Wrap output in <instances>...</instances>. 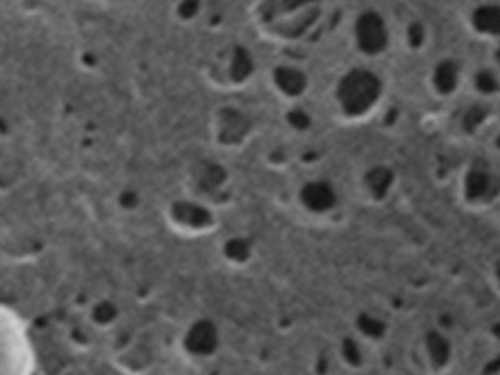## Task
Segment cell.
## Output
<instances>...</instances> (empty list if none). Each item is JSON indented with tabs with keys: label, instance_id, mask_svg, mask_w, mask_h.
<instances>
[{
	"label": "cell",
	"instance_id": "cell-4",
	"mask_svg": "<svg viewBox=\"0 0 500 375\" xmlns=\"http://www.w3.org/2000/svg\"><path fill=\"white\" fill-rule=\"evenodd\" d=\"M114 361L124 374L144 375L151 366V355L144 344L131 343L115 354Z\"/></svg>",
	"mask_w": 500,
	"mask_h": 375
},
{
	"label": "cell",
	"instance_id": "cell-5",
	"mask_svg": "<svg viewBox=\"0 0 500 375\" xmlns=\"http://www.w3.org/2000/svg\"><path fill=\"white\" fill-rule=\"evenodd\" d=\"M301 199L310 209L324 211L333 206L335 196L329 185L325 183H311L305 185L304 189L301 190Z\"/></svg>",
	"mask_w": 500,
	"mask_h": 375
},
{
	"label": "cell",
	"instance_id": "cell-7",
	"mask_svg": "<svg viewBox=\"0 0 500 375\" xmlns=\"http://www.w3.org/2000/svg\"><path fill=\"white\" fill-rule=\"evenodd\" d=\"M476 29L484 33L498 34L500 30V11L496 6H483L474 13Z\"/></svg>",
	"mask_w": 500,
	"mask_h": 375
},
{
	"label": "cell",
	"instance_id": "cell-11",
	"mask_svg": "<svg viewBox=\"0 0 500 375\" xmlns=\"http://www.w3.org/2000/svg\"><path fill=\"white\" fill-rule=\"evenodd\" d=\"M489 179L484 173L474 170L466 178V195L470 199L479 198L488 190Z\"/></svg>",
	"mask_w": 500,
	"mask_h": 375
},
{
	"label": "cell",
	"instance_id": "cell-12",
	"mask_svg": "<svg viewBox=\"0 0 500 375\" xmlns=\"http://www.w3.org/2000/svg\"><path fill=\"white\" fill-rule=\"evenodd\" d=\"M484 111L480 109L479 106L471 108L469 110V113L465 116V129L468 130V131H473L476 128V125L479 124L480 121L484 119Z\"/></svg>",
	"mask_w": 500,
	"mask_h": 375
},
{
	"label": "cell",
	"instance_id": "cell-1",
	"mask_svg": "<svg viewBox=\"0 0 500 375\" xmlns=\"http://www.w3.org/2000/svg\"><path fill=\"white\" fill-rule=\"evenodd\" d=\"M34 368L28 326L14 310L0 304V375H33Z\"/></svg>",
	"mask_w": 500,
	"mask_h": 375
},
{
	"label": "cell",
	"instance_id": "cell-3",
	"mask_svg": "<svg viewBox=\"0 0 500 375\" xmlns=\"http://www.w3.org/2000/svg\"><path fill=\"white\" fill-rule=\"evenodd\" d=\"M356 35L360 48L369 54L381 51L388 41L384 23L375 13H365L360 16L356 23Z\"/></svg>",
	"mask_w": 500,
	"mask_h": 375
},
{
	"label": "cell",
	"instance_id": "cell-16",
	"mask_svg": "<svg viewBox=\"0 0 500 375\" xmlns=\"http://www.w3.org/2000/svg\"><path fill=\"white\" fill-rule=\"evenodd\" d=\"M249 60L245 56V55H239V61L236 64V69H238V75H245L248 71H249Z\"/></svg>",
	"mask_w": 500,
	"mask_h": 375
},
{
	"label": "cell",
	"instance_id": "cell-8",
	"mask_svg": "<svg viewBox=\"0 0 500 375\" xmlns=\"http://www.w3.org/2000/svg\"><path fill=\"white\" fill-rule=\"evenodd\" d=\"M435 85L441 93L448 94L456 85V65L453 61H444L435 71Z\"/></svg>",
	"mask_w": 500,
	"mask_h": 375
},
{
	"label": "cell",
	"instance_id": "cell-15",
	"mask_svg": "<svg viewBox=\"0 0 500 375\" xmlns=\"http://www.w3.org/2000/svg\"><path fill=\"white\" fill-rule=\"evenodd\" d=\"M409 40L413 46H419L423 40V30L419 24H414L410 26Z\"/></svg>",
	"mask_w": 500,
	"mask_h": 375
},
{
	"label": "cell",
	"instance_id": "cell-13",
	"mask_svg": "<svg viewBox=\"0 0 500 375\" xmlns=\"http://www.w3.org/2000/svg\"><path fill=\"white\" fill-rule=\"evenodd\" d=\"M476 85L484 93H491V91H494L496 89V83H495L494 78L488 71H483V73H480L476 76Z\"/></svg>",
	"mask_w": 500,
	"mask_h": 375
},
{
	"label": "cell",
	"instance_id": "cell-2",
	"mask_svg": "<svg viewBox=\"0 0 500 375\" xmlns=\"http://www.w3.org/2000/svg\"><path fill=\"white\" fill-rule=\"evenodd\" d=\"M380 94V81L374 74L365 70H353L340 81V101L350 115L365 113Z\"/></svg>",
	"mask_w": 500,
	"mask_h": 375
},
{
	"label": "cell",
	"instance_id": "cell-6",
	"mask_svg": "<svg viewBox=\"0 0 500 375\" xmlns=\"http://www.w3.org/2000/svg\"><path fill=\"white\" fill-rule=\"evenodd\" d=\"M275 81L286 94L299 95L305 88V76L300 71L290 68H278L275 70Z\"/></svg>",
	"mask_w": 500,
	"mask_h": 375
},
{
	"label": "cell",
	"instance_id": "cell-9",
	"mask_svg": "<svg viewBox=\"0 0 500 375\" xmlns=\"http://www.w3.org/2000/svg\"><path fill=\"white\" fill-rule=\"evenodd\" d=\"M90 318L93 320L95 326L101 329H108L111 328L118 319V309L114 305L106 301L99 303L98 305H94V308L90 313Z\"/></svg>",
	"mask_w": 500,
	"mask_h": 375
},
{
	"label": "cell",
	"instance_id": "cell-14",
	"mask_svg": "<svg viewBox=\"0 0 500 375\" xmlns=\"http://www.w3.org/2000/svg\"><path fill=\"white\" fill-rule=\"evenodd\" d=\"M290 123L296 126V128H306L309 125V118L300 110H295V111H291L289 113V116H288Z\"/></svg>",
	"mask_w": 500,
	"mask_h": 375
},
{
	"label": "cell",
	"instance_id": "cell-10",
	"mask_svg": "<svg viewBox=\"0 0 500 375\" xmlns=\"http://www.w3.org/2000/svg\"><path fill=\"white\" fill-rule=\"evenodd\" d=\"M393 179V174L386 168H375L371 170L369 174L366 175V181L370 189L376 198H383L386 190L389 188L390 183Z\"/></svg>",
	"mask_w": 500,
	"mask_h": 375
}]
</instances>
